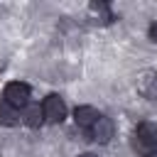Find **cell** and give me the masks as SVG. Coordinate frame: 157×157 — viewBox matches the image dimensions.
<instances>
[{"instance_id":"cell-7","label":"cell","mask_w":157,"mask_h":157,"mask_svg":"<svg viewBox=\"0 0 157 157\" xmlns=\"http://www.w3.org/2000/svg\"><path fill=\"white\" fill-rule=\"evenodd\" d=\"M88 15L96 25H110L113 22V10L108 2H91L88 5Z\"/></svg>"},{"instance_id":"cell-5","label":"cell","mask_w":157,"mask_h":157,"mask_svg":"<svg viewBox=\"0 0 157 157\" xmlns=\"http://www.w3.org/2000/svg\"><path fill=\"white\" fill-rule=\"evenodd\" d=\"M101 115H103V113H98V108H93V105H76V108H74V123H76V128L83 130V132H91V128L96 125V120H98Z\"/></svg>"},{"instance_id":"cell-1","label":"cell","mask_w":157,"mask_h":157,"mask_svg":"<svg viewBox=\"0 0 157 157\" xmlns=\"http://www.w3.org/2000/svg\"><path fill=\"white\" fill-rule=\"evenodd\" d=\"M132 147H135L142 157H147V155L157 147V123H155V120H142V123L135 128Z\"/></svg>"},{"instance_id":"cell-8","label":"cell","mask_w":157,"mask_h":157,"mask_svg":"<svg viewBox=\"0 0 157 157\" xmlns=\"http://www.w3.org/2000/svg\"><path fill=\"white\" fill-rule=\"evenodd\" d=\"M20 123H22V113L15 110L12 105H7V103L0 98V125H5V128H15V125H20Z\"/></svg>"},{"instance_id":"cell-9","label":"cell","mask_w":157,"mask_h":157,"mask_svg":"<svg viewBox=\"0 0 157 157\" xmlns=\"http://www.w3.org/2000/svg\"><path fill=\"white\" fill-rule=\"evenodd\" d=\"M22 123L29 125V128H39L44 123V113H42V105L39 103H29L25 110H22Z\"/></svg>"},{"instance_id":"cell-2","label":"cell","mask_w":157,"mask_h":157,"mask_svg":"<svg viewBox=\"0 0 157 157\" xmlns=\"http://www.w3.org/2000/svg\"><path fill=\"white\" fill-rule=\"evenodd\" d=\"M32 88L25 83V81H10L5 88H2V101L7 103V105H12L15 110H25L32 101Z\"/></svg>"},{"instance_id":"cell-12","label":"cell","mask_w":157,"mask_h":157,"mask_svg":"<svg viewBox=\"0 0 157 157\" xmlns=\"http://www.w3.org/2000/svg\"><path fill=\"white\" fill-rule=\"evenodd\" d=\"M147 157H157V147H155V150H152V152H150Z\"/></svg>"},{"instance_id":"cell-3","label":"cell","mask_w":157,"mask_h":157,"mask_svg":"<svg viewBox=\"0 0 157 157\" xmlns=\"http://www.w3.org/2000/svg\"><path fill=\"white\" fill-rule=\"evenodd\" d=\"M42 113H44V123L59 125L66 118V103H64V98L59 93H49L42 101Z\"/></svg>"},{"instance_id":"cell-4","label":"cell","mask_w":157,"mask_h":157,"mask_svg":"<svg viewBox=\"0 0 157 157\" xmlns=\"http://www.w3.org/2000/svg\"><path fill=\"white\" fill-rule=\"evenodd\" d=\"M88 135H91L93 142H98V145H108V142L115 137V123H113V118L101 115V118L96 120V125L91 128Z\"/></svg>"},{"instance_id":"cell-6","label":"cell","mask_w":157,"mask_h":157,"mask_svg":"<svg viewBox=\"0 0 157 157\" xmlns=\"http://www.w3.org/2000/svg\"><path fill=\"white\" fill-rule=\"evenodd\" d=\"M135 88H137L140 96H145L150 101H157V71L155 69L140 71L137 74V81H135Z\"/></svg>"},{"instance_id":"cell-10","label":"cell","mask_w":157,"mask_h":157,"mask_svg":"<svg viewBox=\"0 0 157 157\" xmlns=\"http://www.w3.org/2000/svg\"><path fill=\"white\" fill-rule=\"evenodd\" d=\"M150 39H152V42H157V20L150 25Z\"/></svg>"},{"instance_id":"cell-11","label":"cell","mask_w":157,"mask_h":157,"mask_svg":"<svg viewBox=\"0 0 157 157\" xmlns=\"http://www.w3.org/2000/svg\"><path fill=\"white\" fill-rule=\"evenodd\" d=\"M78 157H98V155H93V152H81Z\"/></svg>"}]
</instances>
